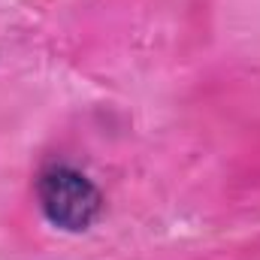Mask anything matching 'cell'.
I'll use <instances>...</instances> for the list:
<instances>
[{
  "instance_id": "cell-1",
  "label": "cell",
  "mask_w": 260,
  "mask_h": 260,
  "mask_svg": "<svg viewBox=\"0 0 260 260\" xmlns=\"http://www.w3.org/2000/svg\"><path fill=\"white\" fill-rule=\"evenodd\" d=\"M37 197L43 215L70 233L88 230L103 209V194L97 185L73 167H49L37 179Z\"/></svg>"
}]
</instances>
